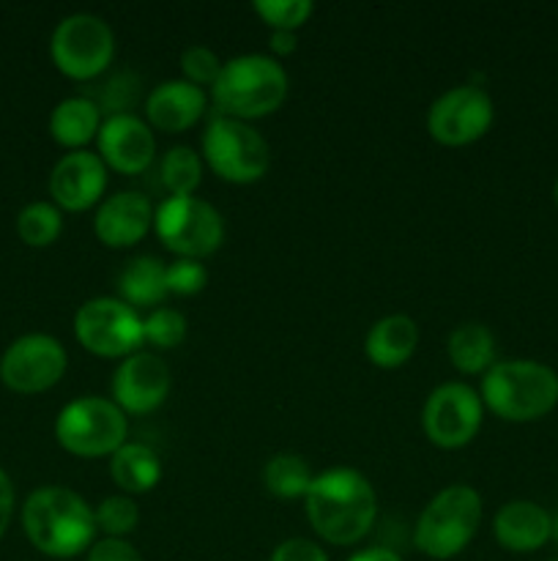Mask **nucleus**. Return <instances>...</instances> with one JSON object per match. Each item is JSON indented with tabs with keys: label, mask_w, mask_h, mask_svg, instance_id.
Segmentation results:
<instances>
[{
	"label": "nucleus",
	"mask_w": 558,
	"mask_h": 561,
	"mask_svg": "<svg viewBox=\"0 0 558 561\" xmlns=\"http://www.w3.org/2000/svg\"><path fill=\"white\" fill-rule=\"evenodd\" d=\"M288 71L274 55L246 53L224 60L211 96L219 115L239 121H257L277 113L288 96Z\"/></svg>",
	"instance_id": "nucleus-4"
},
{
	"label": "nucleus",
	"mask_w": 558,
	"mask_h": 561,
	"mask_svg": "<svg viewBox=\"0 0 558 561\" xmlns=\"http://www.w3.org/2000/svg\"><path fill=\"white\" fill-rule=\"evenodd\" d=\"M416 345H419L416 321L405 312H394V316L372 323L364 337V354L381 370H394V367H403L416 354Z\"/></svg>",
	"instance_id": "nucleus-20"
},
{
	"label": "nucleus",
	"mask_w": 558,
	"mask_h": 561,
	"mask_svg": "<svg viewBox=\"0 0 558 561\" xmlns=\"http://www.w3.org/2000/svg\"><path fill=\"white\" fill-rule=\"evenodd\" d=\"M208 285V268L202 261L175 257L167 266V290L173 296H197Z\"/></svg>",
	"instance_id": "nucleus-33"
},
{
	"label": "nucleus",
	"mask_w": 558,
	"mask_h": 561,
	"mask_svg": "<svg viewBox=\"0 0 558 561\" xmlns=\"http://www.w3.org/2000/svg\"><path fill=\"white\" fill-rule=\"evenodd\" d=\"M550 561H558V557H556V559H550Z\"/></svg>",
	"instance_id": "nucleus-41"
},
{
	"label": "nucleus",
	"mask_w": 558,
	"mask_h": 561,
	"mask_svg": "<svg viewBox=\"0 0 558 561\" xmlns=\"http://www.w3.org/2000/svg\"><path fill=\"white\" fill-rule=\"evenodd\" d=\"M102 121L104 115L93 99L69 96L55 104L53 115H49V135L69 151H82L88 142L96 140Z\"/></svg>",
	"instance_id": "nucleus-21"
},
{
	"label": "nucleus",
	"mask_w": 558,
	"mask_h": 561,
	"mask_svg": "<svg viewBox=\"0 0 558 561\" xmlns=\"http://www.w3.org/2000/svg\"><path fill=\"white\" fill-rule=\"evenodd\" d=\"M14 504H16V493H14V482L9 480L3 469H0V537L9 531L11 515H14Z\"/></svg>",
	"instance_id": "nucleus-36"
},
{
	"label": "nucleus",
	"mask_w": 558,
	"mask_h": 561,
	"mask_svg": "<svg viewBox=\"0 0 558 561\" xmlns=\"http://www.w3.org/2000/svg\"><path fill=\"white\" fill-rule=\"evenodd\" d=\"M479 394L498 420L525 425L558 405V373L534 359H503L481 376Z\"/></svg>",
	"instance_id": "nucleus-3"
},
{
	"label": "nucleus",
	"mask_w": 558,
	"mask_h": 561,
	"mask_svg": "<svg viewBox=\"0 0 558 561\" xmlns=\"http://www.w3.org/2000/svg\"><path fill=\"white\" fill-rule=\"evenodd\" d=\"M140 93H142L140 75L131 69H124L104 77L102 85L93 88V91L88 93V99H93L96 107L102 110L104 118H109V115L135 113V107L140 104Z\"/></svg>",
	"instance_id": "nucleus-27"
},
{
	"label": "nucleus",
	"mask_w": 558,
	"mask_h": 561,
	"mask_svg": "<svg viewBox=\"0 0 558 561\" xmlns=\"http://www.w3.org/2000/svg\"><path fill=\"white\" fill-rule=\"evenodd\" d=\"M22 529L31 546L49 559H74L96 542L93 507L71 488H38L22 504Z\"/></svg>",
	"instance_id": "nucleus-2"
},
{
	"label": "nucleus",
	"mask_w": 558,
	"mask_h": 561,
	"mask_svg": "<svg viewBox=\"0 0 558 561\" xmlns=\"http://www.w3.org/2000/svg\"><path fill=\"white\" fill-rule=\"evenodd\" d=\"M492 537L509 553H534L553 540V515L528 499H512L492 518Z\"/></svg>",
	"instance_id": "nucleus-19"
},
{
	"label": "nucleus",
	"mask_w": 558,
	"mask_h": 561,
	"mask_svg": "<svg viewBox=\"0 0 558 561\" xmlns=\"http://www.w3.org/2000/svg\"><path fill=\"white\" fill-rule=\"evenodd\" d=\"M553 540L558 542V515H553Z\"/></svg>",
	"instance_id": "nucleus-39"
},
{
	"label": "nucleus",
	"mask_w": 558,
	"mask_h": 561,
	"mask_svg": "<svg viewBox=\"0 0 558 561\" xmlns=\"http://www.w3.org/2000/svg\"><path fill=\"white\" fill-rule=\"evenodd\" d=\"M481 526V496L470 485H449L421 510L414 526V546L425 557L446 561L474 542Z\"/></svg>",
	"instance_id": "nucleus-5"
},
{
	"label": "nucleus",
	"mask_w": 558,
	"mask_h": 561,
	"mask_svg": "<svg viewBox=\"0 0 558 561\" xmlns=\"http://www.w3.org/2000/svg\"><path fill=\"white\" fill-rule=\"evenodd\" d=\"M446 354L449 362L454 365V370H460L463 376H485V373L498 362L496 334H492L490 327H485V323H460V327L452 329V334H449Z\"/></svg>",
	"instance_id": "nucleus-23"
},
{
	"label": "nucleus",
	"mask_w": 558,
	"mask_h": 561,
	"mask_svg": "<svg viewBox=\"0 0 558 561\" xmlns=\"http://www.w3.org/2000/svg\"><path fill=\"white\" fill-rule=\"evenodd\" d=\"M348 561H403L397 551H392V548H383V546H375V548H364V551L353 553Z\"/></svg>",
	"instance_id": "nucleus-38"
},
{
	"label": "nucleus",
	"mask_w": 558,
	"mask_h": 561,
	"mask_svg": "<svg viewBox=\"0 0 558 561\" xmlns=\"http://www.w3.org/2000/svg\"><path fill=\"white\" fill-rule=\"evenodd\" d=\"M153 230L175 257L213 255L224 241V219L208 201L195 195H167L153 211Z\"/></svg>",
	"instance_id": "nucleus-9"
},
{
	"label": "nucleus",
	"mask_w": 558,
	"mask_h": 561,
	"mask_svg": "<svg viewBox=\"0 0 558 561\" xmlns=\"http://www.w3.org/2000/svg\"><path fill=\"white\" fill-rule=\"evenodd\" d=\"M107 190V164L93 151H69L49 173V195L60 211H88L102 203Z\"/></svg>",
	"instance_id": "nucleus-16"
},
{
	"label": "nucleus",
	"mask_w": 558,
	"mask_h": 561,
	"mask_svg": "<svg viewBox=\"0 0 558 561\" xmlns=\"http://www.w3.org/2000/svg\"><path fill=\"white\" fill-rule=\"evenodd\" d=\"M268 47H271L274 55L284 58V55H293L299 49V36H295V31H271Z\"/></svg>",
	"instance_id": "nucleus-37"
},
{
	"label": "nucleus",
	"mask_w": 558,
	"mask_h": 561,
	"mask_svg": "<svg viewBox=\"0 0 558 561\" xmlns=\"http://www.w3.org/2000/svg\"><path fill=\"white\" fill-rule=\"evenodd\" d=\"M153 211L156 208L142 192H115L96 206L93 233L104 247L126 250V247H135L146 239L148 230L153 228Z\"/></svg>",
	"instance_id": "nucleus-17"
},
{
	"label": "nucleus",
	"mask_w": 558,
	"mask_h": 561,
	"mask_svg": "<svg viewBox=\"0 0 558 561\" xmlns=\"http://www.w3.org/2000/svg\"><path fill=\"white\" fill-rule=\"evenodd\" d=\"M181 71H184V80L206 91V88H213V82L219 80L222 60L206 44H191V47L181 53Z\"/></svg>",
	"instance_id": "nucleus-32"
},
{
	"label": "nucleus",
	"mask_w": 558,
	"mask_h": 561,
	"mask_svg": "<svg viewBox=\"0 0 558 561\" xmlns=\"http://www.w3.org/2000/svg\"><path fill=\"white\" fill-rule=\"evenodd\" d=\"M69 356L53 334H22L0 356V381L16 394H42L63 378Z\"/></svg>",
	"instance_id": "nucleus-13"
},
{
	"label": "nucleus",
	"mask_w": 558,
	"mask_h": 561,
	"mask_svg": "<svg viewBox=\"0 0 558 561\" xmlns=\"http://www.w3.org/2000/svg\"><path fill=\"white\" fill-rule=\"evenodd\" d=\"M96 153L107 170L124 175H140L156 157V137L146 118L135 113L109 115L96 135Z\"/></svg>",
	"instance_id": "nucleus-15"
},
{
	"label": "nucleus",
	"mask_w": 558,
	"mask_h": 561,
	"mask_svg": "<svg viewBox=\"0 0 558 561\" xmlns=\"http://www.w3.org/2000/svg\"><path fill=\"white\" fill-rule=\"evenodd\" d=\"M252 9L271 31H299L312 16L315 3L312 0H255Z\"/></svg>",
	"instance_id": "nucleus-31"
},
{
	"label": "nucleus",
	"mask_w": 558,
	"mask_h": 561,
	"mask_svg": "<svg viewBox=\"0 0 558 561\" xmlns=\"http://www.w3.org/2000/svg\"><path fill=\"white\" fill-rule=\"evenodd\" d=\"M60 233H63V214H60V208L55 203H27L16 214V236L27 247H49L58 241Z\"/></svg>",
	"instance_id": "nucleus-28"
},
{
	"label": "nucleus",
	"mask_w": 558,
	"mask_h": 561,
	"mask_svg": "<svg viewBox=\"0 0 558 561\" xmlns=\"http://www.w3.org/2000/svg\"><path fill=\"white\" fill-rule=\"evenodd\" d=\"M496 104L490 93L476 82H463L443 91L427 110V131L435 142L449 148L470 146L490 131Z\"/></svg>",
	"instance_id": "nucleus-12"
},
{
	"label": "nucleus",
	"mask_w": 558,
	"mask_h": 561,
	"mask_svg": "<svg viewBox=\"0 0 558 561\" xmlns=\"http://www.w3.org/2000/svg\"><path fill=\"white\" fill-rule=\"evenodd\" d=\"M167 263H162L153 255H140L126 263V268L118 277V299L129 307H162L167 299Z\"/></svg>",
	"instance_id": "nucleus-24"
},
{
	"label": "nucleus",
	"mask_w": 558,
	"mask_h": 561,
	"mask_svg": "<svg viewBox=\"0 0 558 561\" xmlns=\"http://www.w3.org/2000/svg\"><path fill=\"white\" fill-rule=\"evenodd\" d=\"M312 474L310 463H306L301 455L293 453H279L271 455L263 466V485L271 496L284 499V502H295V499H304L310 491Z\"/></svg>",
	"instance_id": "nucleus-25"
},
{
	"label": "nucleus",
	"mask_w": 558,
	"mask_h": 561,
	"mask_svg": "<svg viewBox=\"0 0 558 561\" xmlns=\"http://www.w3.org/2000/svg\"><path fill=\"white\" fill-rule=\"evenodd\" d=\"M74 337L98 359H126L142 348V318L118 296L88 299L74 312Z\"/></svg>",
	"instance_id": "nucleus-10"
},
{
	"label": "nucleus",
	"mask_w": 558,
	"mask_h": 561,
	"mask_svg": "<svg viewBox=\"0 0 558 561\" xmlns=\"http://www.w3.org/2000/svg\"><path fill=\"white\" fill-rule=\"evenodd\" d=\"M312 531L328 546L348 548L364 540L377 518V496L361 471L328 469L315 474L304 496Z\"/></svg>",
	"instance_id": "nucleus-1"
},
{
	"label": "nucleus",
	"mask_w": 558,
	"mask_h": 561,
	"mask_svg": "<svg viewBox=\"0 0 558 561\" xmlns=\"http://www.w3.org/2000/svg\"><path fill=\"white\" fill-rule=\"evenodd\" d=\"M202 162L228 184H257L271 168V148L252 124L217 113L202 131Z\"/></svg>",
	"instance_id": "nucleus-6"
},
{
	"label": "nucleus",
	"mask_w": 558,
	"mask_h": 561,
	"mask_svg": "<svg viewBox=\"0 0 558 561\" xmlns=\"http://www.w3.org/2000/svg\"><path fill=\"white\" fill-rule=\"evenodd\" d=\"M553 201H556V206H558V179H556V184H553Z\"/></svg>",
	"instance_id": "nucleus-40"
},
{
	"label": "nucleus",
	"mask_w": 558,
	"mask_h": 561,
	"mask_svg": "<svg viewBox=\"0 0 558 561\" xmlns=\"http://www.w3.org/2000/svg\"><path fill=\"white\" fill-rule=\"evenodd\" d=\"M170 389H173V376L167 362L151 351L126 356L113 373V403L124 414H151L170 398Z\"/></svg>",
	"instance_id": "nucleus-14"
},
{
	"label": "nucleus",
	"mask_w": 558,
	"mask_h": 561,
	"mask_svg": "<svg viewBox=\"0 0 558 561\" xmlns=\"http://www.w3.org/2000/svg\"><path fill=\"white\" fill-rule=\"evenodd\" d=\"M186 332H189V321L184 312L173 310V307H156L142 318V343H148L151 348H178L186 340Z\"/></svg>",
	"instance_id": "nucleus-30"
},
{
	"label": "nucleus",
	"mask_w": 558,
	"mask_h": 561,
	"mask_svg": "<svg viewBox=\"0 0 558 561\" xmlns=\"http://www.w3.org/2000/svg\"><path fill=\"white\" fill-rule=\"evenodd\" d=\"M202 170H206V162L195 148L173 146L164 151L159 162V179L170 195H195L202 181Z\"/></svg>",
	"instance_id": "nucleus-26"
},
{
	"label": "nucleus",
	"mask_w": 558,
	"mask_h": 561,
	"mask_svg": "<svg viewBox=\"0 0 558 561\" xmlns=\"http://www.w3.org/2000/svg\"><path fill=\"white\" fill-rule=\"evenodd\" d=\"M129 436V420L107 398L85 394L60 409L55 420V438L74 458H113Z\"/></svg>",
	"instance_id": "nucleus-7"
},
{
	"label": "nucleus",
	"mask_w": 558,
	"mask_h": 561,
	"mask_svg": "<svg viewBox=\"0 0 558 561\" xmlns=\"http://www.w3.org/2000/svg\"><path fill=\"white\" fill-rule=\"evenodd\" d=\"M109 477L126 496H140L162 482V460L148 444L126 442L109 458Z\"/></svg>",
	"instance_id": "nucleus-22"
},
{
	"label": "nucleus",
	"mask_w": 558,
	"mask_h": 561,
	"mask_svg": "<svg viewBox=\"0 0 558 561\" xmlns=\"http://www.w3.org/2000/svg\"><path fill=\"white\" fill-rule=\"evenodd\" d=\"M49 55L60 75L91 82L107 75L115 58V33L107 20L88 11L63 16L49 36Z\"/></svg>",
	"instance_id": "nucleus-8"
},
{
	"label": "nucleus",
	"mask_w": 558,
	"mask_h": 561,
	"mask_svg": "<svg viewBox=\"0 0 558 561\" xmlns=\"http://www.w3.org/2000/svg\"><path fill=\"white\" fill-rule=\"evenodd\" d=\"M93 520H96V531H102V537L126 540L140 524V507L126 493H115L93 507Z\"/></svg>",
	"instance_id": "nucleus-29"
},
{
	"label": "nucleus",
	"mask_w": 558,
	"mask_h": 561,
	"mask_svg": "<svg viewBox=\"0 0 558 561\" xmlns=\"http://www.w3.org/2000/svg\"><path fill=\"white\" fill-rule=\"evenodd\" d=\"M485 403L474 387L446 381L432 389L421 409V431L438 449H463L479 436Z\"/></svg>",
	"instance_id": "nucleus-11"
},
{
	"label": "nucleus",
	"mask_w": 558,
	"mask_h": 561,
	"mask_svg": "<svg viewBox=\"0 0 558 561\" xmlns=\"http://www.w3.org/2000/svg\"><path fill=\"white\" fill-rule=\"evenodd\" d=\"M85 561H142L140 551L129 540H115V537H102L88 548Z\"/></svg>",
	"instance_id": "nucleus-35"
},
{
	"label": "nucleus",
	"mask_w": 558,
	"mask_h": 561,
	"mask_svg": "<svg viewBox=\"0 0 558 561\" xmlns=\"http://www.w3.org/2000/svg\"><path fill=\"white\" fill-rule=\"evenodd\" d=\"M268 561H332L328 553L323 551L317 542L304 540V537H290V540L279 542L271 551Z\"/></svg>",
	"instance_id": "nucleus-34"
},
{
	"label": "nucleus",
	"mask_w": 558,
	"mask_h": 561,
	"mask_svg": "<svg viewBox=\"0 0 558 561\" xmlns=\"http://www.w3.org/2000/svg\"><path fill=\"white\" fill-rule=\"evenodd\" d=\"M208 93L189 80H164L146 96V121L151 129L181 135L206 115Z\"/></svg>",
	"instance_id": "nucleus-18"
}]
</instances>
